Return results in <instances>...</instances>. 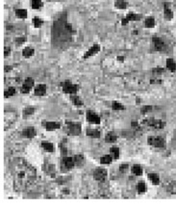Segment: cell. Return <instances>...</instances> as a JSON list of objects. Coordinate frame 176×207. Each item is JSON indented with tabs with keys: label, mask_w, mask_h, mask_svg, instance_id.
Listing matches in <instances>:
<instances>
[{
	"label": "cell",
	"mask_w": 176,
	"mask_h": 207,
	"mask_svg": "<svg viewBox=\"0 0 176 207\" xmlns=\"http://www.w3.org/2000/svg\"><path fill=\"white\" fill-rule=\"evenodd\" d=\"M127 19H128V20H140V17H142V16L140 15H137V13H130L127 15Z\"/></svg>",
	"instance_id": "obj_26"
},
{
	"label": "cell",
	"mask_w": 176,
	"mask_h": 207,
	"mask_svg": "<svg viewBox=\"0 0 176 207\" xmlns=\"http://www.w3.org/2000/svg\"><path fill=\"white\" fill-rule=\"evenodd\" d=\"M166 67L170 70V71H175L176 69V64L172 59H168L166 60Z\"/></svg>",
	"instance_id": "obj_20"
},
{
	"label": "cell",
	"mask_w": 176,
	"mask_h": 207,
	"mask_svg": "<svg viewBox=\"0 0 176 207\" xmlns=\"http://www.w3.org/2000/svg\"><path fill=\"white\" fill-rule=\"evenodd\" d=\"M127 169H128V165H127V164H123V165H121V166H120V170L121 173H124Z\"/></svg>",
	"instance_id": "obj_42"
},
{
	"label": "cell",
	"mask_w": 176,
	"mask_h": 207,
	"mask_svg": "<svg viewBox=\"0 0 176 207\" xmlns=\"http://www.w3.org/2000/svg\"><path fill=\"white\" fill-rule=\"evenodd\" d=\"M16 120V113L13 110H6L4 113V129L10 128Z\"/></svg>",
	"instance_id": "obj_3"
},
{
	"label": "cell",
	"mask_w": 176,
	"mask_h": 207,
	"mask_svg": "<svg viewBox=\"0 0 176 207\" xmlns=\"http://www.w3.org/2000/svg\"><path fill=\"white\" fill-rule=\"evenodd\" d=\"M10 52H11L10 49H9L8 47H5V49H4V55H5V56H8V55H9V53H10Z\"/></svg>",
	"instance_id": "obj_44"
},
{
	"label": "cell",
	"mask_w": 176,
	"mask_h": 207,
	"mask_svg": "<svg viewBox=\"0 0 176 207\" xmlns=\"http://www.w3.org/2000/svg\"><path fill=\"white\" fill-rule=\"evenodd\" d=\"M147 143L150 146H153L154 147H157V148H163L166 146V141L164 140V138H162L160 136L148 137Z\"/></svg>",
	"instance_id": "obj_5"
},
{
	"label": "cell",
	"mask_w": 176,
	"mask_h": 207,
	"mask_svg": "<svg viewBox=\"0 0 176 207\" xmlns=\"http://www.w3.org/2000/svg\"><path fill=\"white\" fill-rule=\"evenodd\" d=\"M137 189H138V192L140 193V194H143V193H144L146 191V185L144 182H140L138 184L137 186Z\"/></svg>",
	"instance_id": "obj_30"
},
{
	"label": "cell",
	"mask_w": 176,
	"mask_h": 207,
	"mask_svg": "<svg viewBox=\"0 0 176 207\" xmlns=\"http://www.w3.org/2000/svg\"><path fill=\"white\" fill-rule=\"evenodd\" d=\"M45 92H46V87H45V85H43V84L38 85L36 89H35V94H36V96H45Z\"/></svg>",
	"instance_id": "obj_14"
},
{
	"label": "cell",
	"mask_w": 176,
	"mask_h": 207,
	"mask_svg": "<svg viewBox=\"0 0 176 207\" xmlns=\"http://www.w3.org/2000/svg\"><path fill=\"white\" fill-rule=\"evenodd\" d=\"M62 87H63V91L65 93H69V94H75L78 92V86H77V85L71 84L70 82H68V81H67V82L62 84Z\"/></svg>",
	"instance_id": "obj_7"
},
{
	"label": "cell",
	"mask_w": 176,
	"mask_h": 207,
	"mask_svg": "<svg viewBox=\"0 0 176 207\" xmlns=\"http://www.w3.org/2000/svg\"><path fill=\"white\" fill-rule=\"evenodd\" d=\"M143 125L146 127H150L153 129H162L166 126V123L161 120L155 119H146L143 121Z\"/></svg>",
	"instance_id": "obj_4"
},
{
	"label": "cell",
	"mask_w": 176,
	"mask_h": 207,
	"mask_svg": "<svg viewBox=\"0 0 176 207\" xmlns=\"http://www.w3.org/2000/svg\"><path fill=\"white\" fill-rule=\"evenodd\" d=\"M117 60H120V61H123V57H118V58H117Z\"/></svg>",
	"instance_id": "obj_47"
},
{
	"label": "cell",
	"mask_w": 176,
	"mask_h": 207,
	"mask_svg": "<svg viewBox=\"0 0 176 207\" xmlns=\"http://www.w3.org/2000/svg\"><path fill=\"white\" fill-rule=\"evenodd\" d=\"M87 120L90 121V123H95V124H99L100 123V118L98 115H96L95 113H92L91 111H89L87 113Z\"/></svg>",
	"instance_id": "obj_10"
},
{
	"label": "cell",
	"mask_w": 176,
	"mask_h": 207,
	"mask_svg": "<svg viewBox=\"0 0 176 207\" xmlns=\"http://www.w3.org/2000/svg\"><path fill=\"white\" fill-rule=\"evenodd\" d=\"M87 135L91 138H99L100 137V132L97 129H88L87 130Z\"/></svg>",
	"instance_id": "obj_17"
},
{
	"label": "cell",
	"mask_w": 176,
	"mask_h": 207,
	"mask_svg": "<svg viewBox=\"0 0 176 207\" xmlns=\"http://www.w3.org/2000/svg\"><path fill=\"white\" fill-rule=\"evenodd\" d=\"M16 94V89L14 87H10L7 91H5V93H4V96H5V97H10V96H13Z\"/></svg>",
	"instance_id": "obj_28"
},
{
	"label": "cell",
	"mask_w": 176,
	"mask_h": 207,
	"mask_svg": "<svg viewBox=\"0 0 176 207\" xmlns=\"http://www.w3.org/2000/svg\"><path fill=\"white\" fill-rule=\"evenodd\" d=\"M31 91V89H29L28 87H26L25 85H22V87H21V93H28Z\"/></svg>",
	"instance_id": "obj_41"
},
{
	"label": "cell",
	"mask_w": 176,
	"mask_h": 207,
	"mask_svg": "<svg viewBox=\"0 0 176 207\" xmlns=\"http://www.w3.org/2000/svg\"><path fill=\"white\" fill-rule=\"evenodd\" d=\"M168 191L169 193H171V194L176 195V182L175 181H172V182H170L169 184V185H168Z\"/></svg>",
	"instance_id": "obj_25"
},
{
	"label": "cell",
	"mask_w": 176,
	"mask_h": 207,
	"mask_svg": "<svg viewBox=\"0 0 176 207\" xmlns=\"http://www.w3.org/2000/svg\"><path fill=\"white\" fill-rule=\"evenodd\" d=\"M67 130L68 134L77 136L81 133V125L78 123H72V121H68L67 123Z\"/></svg>",
	"instance_id": "obj_6"
},
{
	"label": "cell",
	"mask_w": 176,
	"mask_h": 207,
	"mask_svg": "<svg viewBox=\"0 0 176 207\" xmlns=\"http://www.w3.org/2000/svg\"><path fill=\"white\" fill-rule=\"evenodd\" d=\"M34 112H35V108H33V107L25 108L24 111H23V116L26 118V117H29V116H31V115H33Z\"/></svg>",
	"instance_id": "obj_32"
},
{
	"label": "cell",
	"mask_w": 176,
	"mask_h": 207,
	"mask_svg": "<svg viewBox=\"0 0 176 207\" xmlns=\"http://www.w3.org/2000/svg\"><path fill=\"white\" fill-rule=\"evenodd\" d=\"M37 177L36 169L23 159H16L13 168L14 188L16 192H23L35 182Z\"/></svg>",
	"instance_id": "obj_1"
},
{
	"label": "cell",
	"mask_w": 176,
	"mask_h": 207,
	"mask_svg": "<svg viewBox=\"0 0 176 207\" xmlns=\"http://www.w3.org/2000/svg\"><path fill=\"white\" fill-rule=\"evenodd\" d=\"M24 42H25V38H17L16 40V44H21V43H23Z\"/></svg>",
	"instance_id": "obj_43"
},
{
	"label": "cell",
	"mask_w": 176,
	"mask_h": 207,
	"mask_svg": "<svg viewBox=\"0 0 176 207\" xmlns=\"http://www.w3.org/2000/svg\"><path fill=\"white\" fill-rule=\"evenodd\" d=\"M106 176H107V172H106V170H105V169L98 168V169H96L94 170V179H96V180H98V181L105 180Z\"/></svg>",
	"instance_id": "obj_8"
},
{
	"label": "cell",
	"mask_w": 176,
	"mask_h": 207,
	"mask_svg": "<svg viewBox=\"0 0 176 207\" xmlns=\"http://www.w3.org/2000/svg\"><path fill=\"white\" fill-rule=\"evenodd\" d=\"M148 178L150 179L151 182L153 184H155V185H158V184L160 183V177H159V175L156 173H149Z\"/></svg>",
	"instance_id": "obj_19"
},
{
	"label": "cell",
	"mask_w": 176,
	"mask_h": 207,
	"mask_svg": "<svg viewBox=\"0 0 176 207\" xmlns=\"http://www.w3.org/2000/svg\"><path fill=\"white\" fill-rule=\"evenodd\" d=\"M174 140H175V142H176V133H175V137H174Z\"/></svg>",
	"instance_id": "obj_48"
},
{
	"label": "cell",
	"mask_w": 176,
	"mask_h": 207,
	"mask_svg": "<svg viewBox=\"0 0 176 207\" xmlns=\"http://www.w3.org/2000/svg\"><path fill=\"white\" fill-rule=\"evenodd\" d=\"M154 70V72H163V70L164 69H153Z\"/></svg>",
	"instance_id": "obj_46"
},
{
	"label": "cell",
	"mask_w": 176,
	"mask_h": 207,
	"mask_svg": "<svg viewBox=\"0 0 176 207\" xmlns=\"http://www.w3.org/2000/svg\"><path fill=\"white\" fill-rule=\"evenodd\" d=\"M42 146L43 147V149L48 151V152H52L54 150V146L53 145H52L51 143H47V142H45L42 143Z\"/></svg>",
	"instance_id": "obj_21"
},
{
	"label": "cell",
	"mask_w": 176,
	"mask_h": 207,
	"mask_svg": "<svg viewBox=\"0 0 176 207\" xmlns=\"http://www.w3.org/2000/svg\"><path fill=\"white\" fill-rule=\"evenodd\" d=\"M33 23H34V26L37 27V28H39V27H41L43 23V21L42 19H38V17H35V19H33Z\"/></svg>",
	"instance_id": "obj_38"
},
{
	"label": "cell",
	"mask_w": 176,
	"mask_h": 207,
	"mask_svg": "<svg viewBox=\"0 0 176 207\" xmlns=\"http://www.w3.org/2000/svg\"><path fill=\"white\" fill-rule=\"evenodd\" d=\"M128 21H129V20H128V19H127V17H125V19H123L121 20V22H122L123 25H126L127 23H128Z\"/></svg>",
	"instance_id": "obj_45"
},
{
	"label": "cell",
	"mask_w": 176,
	"mask_h": 207,
	"mask_svg": "<svg viewBox=\"0 0 176 207\" xmlns=\"http://www.w3.org/2000/svg\"><path fill=\"white\" fill-rule=\"evenodd\" d=\"M164 15H165V17H166V19H168V20L172 19V17H173V13H172V11H171L170 9L168 7V4H165Z\"/></svg>",
	"instance_id": "obj_16"
},
{
	"label": "cell",
	"mask_w": 176,
	"mask_h": 207,
	"mask_svg": "<svg viewBox=\"0 0 176 207\" xmlns=\"http://www.w3.org/2000/svg\"><path fill=\"white\" fill-rule=\"evenodd\" d=\"M152 111V106H143L142 109V114H146Z\"/></svg>",
	"instance_id": "obj_40"
},
{
	"label": "cell",
	"mask_w": 176,
	"mask_h": 207,
	"mask_svg": "<svg viewBox=\"0 0 176 207\" xmlns=\"http://www.w3.org/2000/svg\"><path fill=\"white\" fill-rule=\"evenodd\" d=\"M34 49L33 48H31V47H25L24 49H23V51H22V55L24 56V57H31L34 54Z\"/></svg>",
	"instance_id": "obj_22"
},
{
	"label": "cell",
	"mask_w": 176,
	"mask_h": 207,
	"mask_svg": "<svg viewBox=\"0 0 176 207\" xmlns=\"http://www.w3.org/2000/svg\"><path fill=\"white\" fill-rule=\"evenodd\" d=\"M53 42L56 46H67V44L70 43L73 36V29L71 25L67 22L65 17H60L58 20L54 22L53 30Z\"/></svg>",
	"instance_id": "obj_2"
},
{
	"label": "cell",
	"mask_w": 176,
	"mask_h": 207,
	"mask_svg": "<svg viewBox=\"0 0 176 207\" xmlns=\"http://www.w3.org/2000/svg\"><path fill=\"white\" fill-rule=\"evenodd\" d=\"M105 140H106L107 143H114L117 141V136L113 132L109 133L106 135V138H105Z\"/></svg>",
	"instance_id": "obj_23"
},
{
	"label": "cell",
	"mask_w": 176,
	"mask_h": 207,
	"mask_svg": "<svg viewBox=\"0 0 176 207\" xmlns=\"http://www.w3.org/2000/svg\"><path fill=\"white\" fill-rule=\"evenodd\" d=\"M16 16L19 17V19H25V17L27 16V12H26L25 10H23V9L16 10Z\"/></svg>",
	"instance_id": "obj_31"
},
{
	"label": "cell",
	"mask_w": 176,
	"mask_h": 207,
	"mask_svg": "<svg viewBox=\"0 0 176 207\" xmlns=\"http://www.w3.org/2000/svg\"><path fill=\"white\" fill-rule=\"evenodd\" d=\"M153 43L154 46H155V49L158 51H163L165 50L166 48V43L162 39L158 38V37H154L153 38Z\"/></svg>",
	"instance_id": "obj_9"
},
{
	"label": "cell",
	"mask_w": 176,
	"mask_h": 207,
	"mask_svg": "<svg viewBox=\"0 0 176 207\" xmlns=\"http://www.w3.org/2000/svg\"><path fill=\"white\" fill-rule=\"evenodd\" d=\"M111 153H112V155L114 156V158L117 159L118 156H120V149H118V147H117V146H113V147L111 148Z\"/></svg>",
	"instance_id": "obj_34"
},
{
	"label": "cell",
	"mask_w": 176,
	"mask_h": 207,
	"mask_svg": "<svg viewBox=\"0 0 176 207\" xmlns=\"http://www.w3.org/2000/svg\"><path fill=\"white\" fill-rule=\"evenodd\" d=\"M115 6L118 9H126L127 2H125L124 0H117L115 3Z\"/></svg>",
	"instance_id": "obj_24"
},
{
	"label": "cell",
	"mask_w": 176,
	"mask_h": 207,
	"mask_svg": "<svg viewBox=\"0 0 176 207\" xmlns=\"http://www.w3.org/2000/svg\"><path fill=\"white\" fill-rule=\"evenodd\" d=\"M113 109L115 110H124V106H123L122 104H120V103L118 102H114L113 103Z\"/></svg>",
	"instance_id": "obj_39"
},
{
	"label": "cell",
	"mask_w": 176,
	"mask_h": 207,
	"mask_svg": "<svg viewBox=\"0 0 176 207\" xmlns=\"http://www.w3.org/2000/svg\"><path fill=\"white\" fill-rule=\"evenodd\" d=\"M132 173L136 175H140L143 173V170L139 165H135V166H133V168H132Z\"/></svg>",
	"instance_id": "obj_29"
},
{
	"label": "cell",
	"mask_w": 176,
	"mask_h": 207,
	"mask_svg": "<svg viewBox=\"0 0 176 207\" xmlns=\"http://www.w3.org/2000/svg\"><path fill=\"white\" fill-rule=\"evenodd\" d=\"M144 24H146V27H147V28H152V27L155 26V20H154L153 17H148V19H146V22H144Z\"/></svg>",
	"instance_id": "obj_27"
},
{
	"label": "cell",
	"mask_w": 176,
	"mask_h": 207,
	"mask_svg": "<svg viewBox=\"0 0 176 207\" xmlns=\"http://www.w3.org/2000/svg\"><path fill=\"white\" fill-rule=\"evenodd\" d=\"M74 162H75V165L78 166V167H80V166H82L83 164H84V156H83L82 154H77L74 156Z\"/></svg>",
	"instance_id": "obj_18"
},
{
	"label": "cell",
	"mask_w": 176,
	"mask_h": 207,
	"mask_svg": "<svg viewBox=\"0 0 176 207\" xmlns=\"http://www.w3.org/2000/svg\"><path fill=\"white\" fill-rule=\"evenodd\" d=\"M34 80L31 78V77H29V78H26V80H25V82H24V84L23 85H25L26 87H28L29 89H32L33 88V86H34Z\"/></svg>",
	"instance_id": "obj_37"
},
{
	"label": "cell",
	"mask_w": 176,
	"mask_h": 207,
	"mask_svg": "<svg viewBox=\"0 0 176 207\" xmlns=\"http://www.w3.org/2000/svg\"><path fill=\"white\" fill-rule=\"evenodd\" d=\"M42 6V2L41 1V0H33L32 1V8L33 9L38 10V9H39Z\"/></svg>",
	"instance_id": "obj_36"
},
{
	"label": "cell",
	"mask_w": 176,
	"mask_h": 207,
	"mask_svg": "<svg viewBox=\"0 0 176 207\" xmlns=\"http://www.w3.org/2000/svg\"><path fill=\"white\" fill-rule=\"evenodd\" d=\"M23 136L27 138H34L36 136V129L33 127H28L23 130Z\"/></svg>",
	"instance_id": "obj_13"
},
{
	"label": "cell",
	"mask_w": 176,
	"mask_h": 207,
	"mask_svg": "<svg viewBox=\"0 0 176 207\" xmlns=\"http://www.w3.org/2000/svg\"><path fill=\"white\" fill-rule=\"evenodd\" d=\"M60 123H54V121H49V123H46L45 124V128L48 131H53V130H56L60 128Z\"/></svg>",
	"instance_id": "obj_15"
},
{
	"label": "cell",
	"mask_w": 176,
	"mask_h": 207,
	"mask_svg": "<svg viewBox=\"0 0 176 207\" xmlns=\"http://www.w3.org/2000/svg\"><path fill=\"white\" fill-rule=\"evenodd\" d=\"M63 165L65 166V169H71L75 166V162H74V159L71 158V157L65 156L63 159Z\"/></svg>",
	"instance_id": "obj_11"
},
{
	"label": "cell",
	"mask_w": 176,
	"mask_h": 207,
	"mask_svg": "<svg viewBox=\"0 0 176 207\" xmlns=\"http://www.w3.org/2000/svg\"><path fill=\"white\" fill-rule=\"evenodd\" d=\"M99 50H100V46H98V44H94V46H91V47L90 48L89 51H87V52L85 53L84 58L86 59V58H89V57H91V56H92V55H95V54L97 53Z\"/></svg>",
	"instance_id": "obj_12"
},
{
	"label": "cell",
	"mask_w": 176,
	"mask_h": 207,
	"mask_svg": "<svg viewBox=\"0 0 176 207\" xmlns=\"http://www.w3.org/2000/svg\"><path fill=\"white\" fill-rule=\"evenodd\" d=\"M71 100L76 106H82V104H83V102L81 101L80 98H79L78 96H76L75 94H72V96H71Z\"/></svg>",
	"instance_id": "obj_33"
},
{
	"label": "cell",
	"mask_w": 176,
	"mask_h": 207,
	"mask_svg": "<svg viewBox=\"0 0 176 207\" xmlns=\"http://www.w3.org/2000/svg\"><path fill=\"white\" fill-rule=\"evenodd\" d=\"M100 162L102 164H110L112 162V156L110 155H105L103 156L102 158L100 159Z\"/></svg>",
	"instance_id": "obj_35"
}]
</instances>
